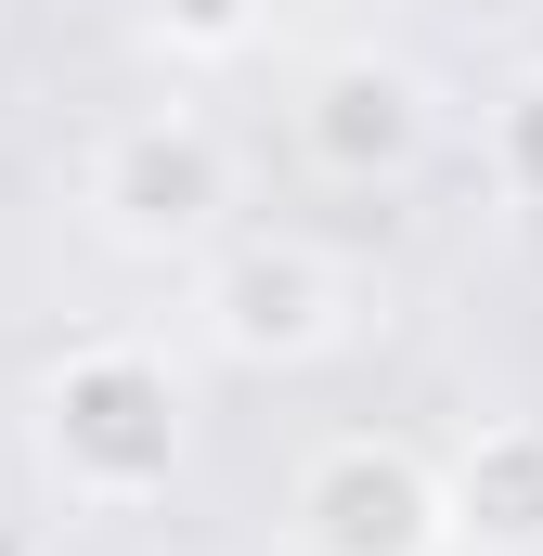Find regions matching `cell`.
I'll return each mask as SVG.
<instances>
[{"label": "cell", "instance_id": "cell-8", "mask_svg": "<svg viewBox=\"0 0 543 556\" xmlns=\"http://www.w3.org/2000/svg\"><path fill=\"white\" fill-rule=\"evenodd\" d=\"M142 13H155V39H168V52H247L272 0H142Z\"/></svg>", "mask_w": 543, "mask_h": 556}, {"label": "cell", "instance_id": "cell-7", "mask_svg": "<svg viewBox=\"0 0 543 556\" xmlns=\"http://www.w3.org/2000/svg\"><path fill=\"white\" fill-rule=\"evenodd\" d=\"M492 168H505V194H518V207H543V65L492 104Z\"/></svg>", "mask_w": 543, "mask_h": 556}, {"label": "cell", "instance_id": "cell-3", "mask_svg": "<svg viewBox=\"0 0 543 556\" xmlns=\"http://www.w3.org/2000/svg\"><path fill=\"white\" fill-rule=\"evenodd\" d=\"M91 207L130 247H194L233 207V155H220L207 117H130V130H104V155H91Z\"/></svg>", "mask_w": 543, "mask_h": 556}, {"label": "cell", "instance_id": "cell-2", "mask_svg": "<svg viewBox=\"0 0 543 556\" xmlns=\"http://www.w3.org/2000/svg\"><path fill=\"white\" fill-rule=\"evenodd\" d=\"M285 531H298V556H440L453 544V492L402 440H337V453L298 466Z\"/></svg>", "mask_w": 543, "mask_h": 556}, {"label": "cell", "instance_id": "cell-5", "mask_svg": "<svg viewBox=\"0 0 543 556\" xmlns=\"http://www.w3.org/2000/svg\"><path fill=\"white\" fill-rule=\"evenodd\" d=\"M298 130H311V155H324L337 181H402L414 155H427V78L389 65V52H337V65L311 78Z\"/></svg>", "mask_w": 543, "mask_h": 556}, {"label": "cell", "instance_id": "cell-6", "mask_svg": "<svg viewBox=\"0 0 543 556\" xmlns=\"http://www.w3.org/2000/svg\"><path fill=\"white\" fill-rule=\"evenodd\" d=\"M453 544H479V556H543V427L531 415H505V427H479L466 453H453Z\"/></svg>", "mask_w": 543, "mask_h": 556}, {"label": "cell", "instance_id": "cell-4", "mask_svg": "<svg viewBox=\"0 0 543 556\" xmlns=\"http://www.w3.org/2000/svg\"><path fill=\"white\" fill-rule=\"evenodd\" d=\"M207 337L233 363H311L350 337V273L324 247H233L207 273Z\"/></svg>", "mask_w": 543, "mask_h": 556}, {"label": "cell", "instance_id": "cell-1", "mask_svg": "<svg viewBox=\"0 0 543 556\" xmlns=\"http://www.w3.org/2000/svg\"><path fill=\"white\" fill-rule=\"evenodd\" d=\"M39 453L78 505H155L181 479V376L130 350V337H91L39 376Z\"/></svg>", "mask_w": 543, "mask_h": 556}]
</instances>
